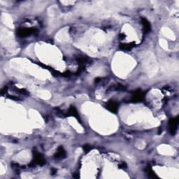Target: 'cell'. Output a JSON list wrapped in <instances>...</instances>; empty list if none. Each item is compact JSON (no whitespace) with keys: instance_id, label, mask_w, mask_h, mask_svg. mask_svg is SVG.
I'll return each mask as SVG.
<instances>
[{"instance_id":"obj_1","label":"cell","mask_w":179,"mask_h":179,"mask_svg":"<svg viewBox=\"0 0 179 179\" xmlns=\"http://www.w3.org/2000/svg\"><path fill=\"white\" fill-rule=\"evenodd\" d=\"M36 29L28 28V27H20L17 30L18 36L20 37L29 36L36 32Z\"/></svg>"},{"instance_id":"obj_2","label":"cell","mask_w":179,"mask_h":179,"mask_svg":"<svg viewBox=\"0 0 179 179\" xmlns=\"http://www.w3.org/2000/svg\"><path fill=\"white\" fill-rule=\"evenodd\" d=\"M33 154H34V161L32 162V164L34 166L35 164H39V165H43L46 163V161L43 159V157L42 155H41L40 153H39L36 151H33Z\"/></svg>"},{"instance_id":"obj_3","label":"cell","mask_w":179,"mask_h":179,"mask_svg":"<svg viewBox=\"0 0 179 179\" xmlns=\"http://www.w3.org/2000/svg\"><path fill=\"white\" fill-rule=\"evenodd\" d=\"M178 118H175L172 119L169 122V132L172 135L175 134L176 132L177 128H178Z\"/></svg>"},{"instance_id":"obj_4","label":"cell","mask_w":179,"mask_h":179,"mask_svg":"<svg viewBox=\"0 0 179 179\" xmlns=\"http://www.w3.org/2000/svg\"><path fill=\"white\" fill-rule=\"evenodd\" d=\"M144 99V93L141 90H136L132 95L131 101L133 102H140Z\"/></svg>"},{"instance_id":"obj_5","label":"cell","mask_w":179,"mask_h":179,"mask_svg":"<svg viewBox=\"0 0 179 179\" xmlns=\"http://www.w3.org/2000/svg\"><path fill=\"white\" fill-rule=\"evenodd\" d=\"M118 107H119V104L118 103L116 102L115 101L111 100L109 101H108L106 104V108L107 110H109V111L112 113H116L118 110Z\"/></svg>"},{"instance_id":"obj_6","label":"cell","mask_w":179,"mask_h":179,"mask_svg":"<svg viewBox=\"0 0 179 179\" xmlns=\"http://www.w3.org/2000/svg\"><path fill=\"white\" fill-rule=\"evenodd\" d=\"M67 116H73V117L76 118L77 120H78L79 122H80V116L78 115V113L76 109L73 106H71L70 108L69 109V110L67 111Z\"/></svg>"},{"instance_id":"obj_7","label":"cell","mask_w":179,"mask_h":179,"mask_svg":"<svg viewBox=\"0 0 179 179\" xmlns=\"http://www.w3.org/2000/svg\"><path fill=\"white\" fill-rule=\"evenodd\" d=\"M141 23H142L143 25V32L144 33H148L151 31V25L150 24V22L148 21L147 19L146 18H141Z\"/></svg>"},{"instance_id":"obj_8","label":"cell","mask_w":179,"mask_h":179,"mask_svg":"<svg viewBox=\"0 0 179 179\" xmlns=\"http://www.w3.org/2000/svg\"><path fill=\"white\" fill-rule=\"evenodd\" d=\"M65 156H66V152L65 151H64L63 147L59 146V147L57 148V153L55 155V157L56 159H62V158L65 157Z\"/></svg>"},{"instance_id":"obj_9","label":"cell","mask_w":179,"mask_h":179,"mask_svg":"<svg viewBox=\"0 0 179 179\" xmlns=\"http://www.w3.org/2000/svg\"><path fill=\"white\" fill-rule=\"evenodd\" d=\"M134 43H121L120 45V48L121 50H123V51H130L132 48L134 47Z\"/></svg>"},{"instance_id":"obj_10","label":"cell","mask_w":179,"mask_h":179,"mask_svg":"<svg viewBox=\"0 0 179 179\" xmlns=\"http://www.w3.org/2000/svg\"><path fill=\"white\" fill-rule=\"evenodd\" d=\"M146 172H147L149 176L151 177V178H156V177H157V176L155 174V173L153 172V171L151 169V167H148L147 169H146Z\"/></svg>"},{"instance_id":"obj_11","label":"cell","mask_w":179,"mask_h":179,"mask_svg":"<svg viewBox=\"0 0 179 179\" xmlns=\"http://www.w3.org/2000/svg\"><path fill=\"white\" fill-rule=\"evenodd\" d=\"M91 149H92V148L90 145H85V146H83V150H84V151L86 153L90 152V151H91Z\"/></svg>"},{"instance_id":"obj_12","label":"cell","mask_w":179,"mask_h":179,"mask_svg":"<svg viewBox=\"0 0 179 179\" xmlns=\"http://www.w3.org/2000/svg\"><path fill=\"white\" fill-rule=\"evenodd\" d=\"M119 167H120V168H121V169H126L127 167V166L125 162H122V164H120V165H119Z\"/></svg>"},{"instance_id":"obj_13","label":"cell","mask_w":179,"mask_h":179,"mask_svg":"<svg viewBox=\"0 0 179 179\" xmlns=\"http://www.w3.org/2000/svg\"><path fill=\"white\" fill-rule=\"evenodd\" d=\"M56 172H57V170H56V169H52V174H55L56 173Z\"/></svg>"}]
</instances>
